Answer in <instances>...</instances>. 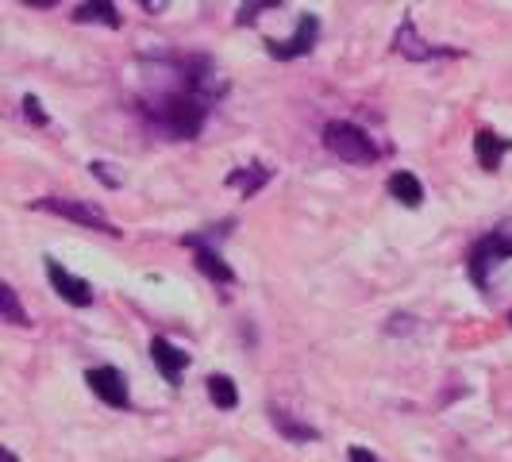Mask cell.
Wrapping results in <instances>:
<instances>
[{"instance_id":"cell-12","label":"cell","mask_w":512,"mask_h":462,"mask_svg":"<svg viewBox=\"0 0 512 462\" xmlns=\"http://www.w3.org/2000/svg\"><path fill=\"white\" fill-rule=\"evenodd\" d=\"M74 20L77 24H104V27H112V31L124 24L112 0H81L74 8Z\"/></svg>"},{"instance_id":"cell-7","label":"cell","mask_w":512,"mask_h":462,"mask_svg":"<svg viewBox=\"0 0 512 462\" xmlns=\"http://www.w3.org/2000/svg\"><path fill=\"white\" fill-rule=\"evenodd\" d=\"M185 247L193 251V258H197V270L205 274V278H212L216 285H231L235 282V270H231L228 262H224V255L208 243V235H185Z\"/></svg>"},{"instance_id":"cell-21","label":"cell","mask_w":512,"mask_h":462,"mask_svg":"<svg viewBox=\"0 0 512 462\" xmlns=\"http://www.w3.org/2000/svg\"><path fill=\"white\" fill-rule=\"evenodd\" d=\"M24 4H31V8H54L58 0H24Z\"/></svg>"},{"instance_id":"cell-11","label":"cell","mask_w":512,"mask_h":462,"mask_svg":"<svg viewBox=\"0 0 512 462\" xmlns=\"http://www.w3.org/2000/svg\"><path fill=\"white\" fill-rule=\"evenodd\" d=\"M512 151V139L497 135V131H478L474 135V154L482 170H501V158Z\"/></svg>"},{"instance_id":"cell-6","label":"cell","mask_w":512,"mask_h":462,"mask_svg":"<svg viewBox=\"0 0 512 462\" xmlns=\"http://www.w3.org/2000/svg\"><path fill=\"white\" fill-rule=\"evenodd\" d=\"M85 382L93 389V397H101L108 409H131L128 382H124V374H120L116 366H97V370H89Z\"/></svg>"},{"instance_id":"cell-3","label":"cell","mask_w":512,"mask_h":462,"mask_svg":"<svg viewBox=\"0 0 512 462\" xmlns=\"http://www.w3.org/2000/svg\"><path fill=\"white\" fill-rule=\"evenodd\" d=\"M512 258V231L509 228H493L486 231L474 247H470V255H466V270H470V282L478 285V289H486L489 285V274L501 266V262H509Z\"/></svg>"},{"instance_id":"cell-8","label":"cell","mask_w":512,"mask_h":462,"mask_svg":"<svg viewBox=\"0 0 512 462\" xmlns=\"http://www.w3.org/2000/svg\"><path fill=\"white\" fill-rule=\"evenodd\" d=\"M47 278H51L54 293H58L66 305H74V308H89V305H93V285L85 282V278H77V274H70L62 262L47 258Z\"/></svg>"},{"instance_id":"cell-20","label":"cell","mask_w":512,"mask_h":462,"mask_svg":"<svg viewBox=\"0 0 512 462\" xmlns=\"http://www.w3.org/2000/svg\"><path fill=\"white\" fill-rule=\"evenodd\" d=\"M347 462H382V459H378L374 451H366V447H351V451H347Z\"/></svg>"},{"instance_id":"cell-2","label":"cell","mask_w":512,"mask_h":462,"mask_svg":"<svg viewBox=\"0 0 512 462\" xmlns=\"http://www.w3.org/2000/svg\"><path fill=\"white\" fill-rule=\"evenodd\" d=\"M324 147L339 158V162H351V166H370L378 162V143L370 139V131H362L359 124L351 120H332L324 128Z\"/></svg>"},{"instance_id":"cell-1","label":"cell","mask_w":512,"mask_h":462,"mask_svg":"<svg viewBox=\"0 0 512 462\" xmlns=\"http://www.w3.org/2000/svg\"><path fill=\"white\" fill-rule=\"evenodd\" d=\"M208 101H212V97H205L201 89H193V85L185 81V89L166 93V97L154 101V108H151L154 128L166 131L170 139H197L208 120Z\"/></svg>"},{"instance_id":"cell-22","label":"cell","mask_w":512,"mask_h":462,"mask_svg":"<svg viewBox=\"0 0 512 462\" xmlns=\"http://www.w3.org/2000/svg\"><path fill=\"white\" fill-rule=\"evenodd\" d=\"M139 4H143L147 12H158V8H162V0H139Z\"/></svg>"},{"instance_id":"cell-5","label":"cell","mask_w":512,"mask_h":462,"mask_svg":"<svg viewBox=\"0 0 512 462\" xmlns=\"http://www.w3.org/2000/svg\"><path fill=\"white\" fill-rule=\"evenodd\" d=\"M393 51L401 54V58H409V62H432V58H459V47H432V43H424L420 35H416V24H412V16L401 20L397 27V35H393Z\"/></svg>"},{"instance_id":"cell-13","label":"cell","mask_w":512,"mask_h":462,"mask_svg":"<svg viewBox=\"0 0 512 462\" xmlns=\"http://www.w3.org/2000/svg\"><path fill=\"white\" fill-rule=\"evenodd\" d=\"M389 197L401 201L405 208H420L424 205V185H420V178L409 174V170H397V174L389 178Z\"/></svg>"},{"instance_id":"cell-9","label":"cell","mask_w":512,"mask_h":462,"mask_svg":"<svg viewBox=\"0 0 512 462\" xmlns=\"http://www.w3.org/2000/svg\"><path fill=\"white\" fill-rule=\"evenodd\" d=\"M316 39H320V20H316V16H301L297 31H293L285 43H266V51H270V58H278V62H293V58H301V54L312 51Z\"/></svg>"},{"instance_id":"cell-23","label":"cell","mask_w":512,"mask_h":462,"mask_svg":"<svg viewBox=\"0 0 512 462\" xmlns=\"http://www.w3.org/2000/svg\"><path fill=\"white\" fill-rule=\"evenodd\" d=\"M0 462H16V455H12L8 447H0Z\"/></svg>"},{"instance_id":"cell-10","label":"cell","mask_w":512,"mask_h":462,"mask_svg":"<svg viewBox=\"0 0 512 462\" xmlns=\"http://www.w3.org/2000/svg\"><path fill=\"white\" fill-rule=\"evenodd\" d=\"M151 359H154V366L162 370V378H166L170 385H178L181 370L189 366V355H185L181 347H174L170 339H162V335H154V339H151Z\"/></svg>"},{"instance_id":"cell-16","label":"cell","mask_w":512,"mask_h":462,"mask_svg":"<svg viewBox=\"0 0 512 462\" xmlns=\"http://www.w3.org/2000/svg\"><path fill=\"white\" fill-rule=\"evenodd\" d=\"M208 397H212L216 409H224V412H231L239 405V389H235V382H231L228 374H212V378H208Z\"/></svg>"},{"instance_id":"cell-19","label":"cell","mask_w":512,"mask_h":462,"mask_svg":"<svg viewBox=\"0 0 512 462\" xmlns=\"http://www.w3.org/2000/svg\"><path fill=\"white\" fill-rule=\"evenodd\" d=\"M24 116L35 124V128H47V112H43L39 97H24Z\"/></svg>"},{"instance_id":"cell-18","label":"cell","mask_w":512,"mask_h":462,"mask_svg":"<svg viewBox=\"0 0 512 462\" xmlns=\"http://www.w3.org/2000/svg\"><path fill=\"white\" fill-rule=\"evenodd\" d=\"M278 4H282V0H247V4L239 8V16H235V24H255V20H258V12H262V8H278Z\"/></svg>"},{"instance_id":"cell-4","label":"cell","mask_w":512,"mask_h":462,"mask_svg":"<svg viewBox=\"0 0 512 462\" xmlns=\"http://www.w3.org/2000/svg\"><path fill=\"white\" fill-rule=\"evenodd\" d=\"M31 205L39 208V212L62 216V220H70V224H81V228L101 231V235H120V231H116V224H112V220H108V216H104L93 201H77V197H39V201H31Z\"/></svg>"},{"instance_id":"cell-17","label":"cell","mask_w":512,"mask_h":462,"mask_svg":"<svg viewBox=\"0 0 512 462\" xmlns=\"http://www.w3.org/2000/svg\"><path fill=\"white\" fill-rule=\"evenodd\" d=\"M0 316H4V324H12V328H27V324H31L27 312L20 308V297H16L12 285H0Z\"/></svg>"},{"instance_id":"cell-14","label":"cell","mask_w":512,"mask_h":462,"mask_svg":"<svg viewBox=\"0 0 512 462\" xmlns=\"http://www.w3.org/2000/svg\"><path fill=\"white\" fill-rule=\"evenodd\" d=\"M270 181V170L266 166H239V170H231L228 174V185L231 189H239V193H247V197H255L258 189Z\"/></svg>"},{"instance_id":"cell-15","label":"cell","mask_w":512,"mask_h":462,"mask_svg":"<svg viewBox=\"0 0 512 462\" xmlns=\"http://www.w3.org/2000/svg\"><path fill=\"white\" fill-rule=\"evenodd\" d=\"M270 420H274V428H278L289 443H312V439H320V432H316V428L297 424V420H293L289 412H282V409H270Z\"/></svg>"}]
</instances>
